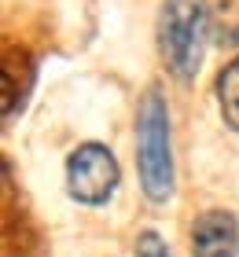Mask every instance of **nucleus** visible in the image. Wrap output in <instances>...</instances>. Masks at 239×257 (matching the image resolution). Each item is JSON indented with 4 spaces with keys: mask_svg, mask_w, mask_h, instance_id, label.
Instances as JSON below:
<instances>
[{
    "mask_svg": "<svg viewBox=\"0 0 239 257\" xmlns=\"http://www.w3.org/2000/svg\"><path fill=\"white\" fill-rule=\"evenodd\" d=\"M210 37V8L206 0H166L158 15V52L166 70L177 81H191L202 66Z\"/></svg>",
    "mask_w": 239,
    "mask_h": 257,
    "instance_id": "nucleus-1",
    "label": "nucleus"
},
{
    "mask_svg": "<svg viewBox=\"0 0 239 257\" xmlns=\"http://www.w3.org/2000/svg\"><path fill=\"white\" fill-rule=\"evenodd\" d=\"M136 166L151 202L173 195V151H170V107L158 92H147L136 110Z\"/></svg>",
    "mask_w": 239,
    "mask_h": 257,
    "instance_id": "nucleus-2",
    "label": "nucleus"
},
{
    "mask_svg": "<svg viewBox=\"0 0 239 257\" xmlns=\"http://www.w3.org/2000/svg\"><path fill=\"white\" fill-rule=\"evenodd\" d=\"M118 188V162L111 147L81 144L66 158V191L85 206H103Z\"/></svg>",
    "mask_w": 239,
    "mask_h": 257,
    "instance_id": "nucleus-3",
    "label": "nucleus"
},
{
    "mask_svg": "<svg viewBox=\"0 0 239 257\" xmlns=\"http://www.w3.org/2000/svg\"><path fill=\"white\" fill-rule=\"evenodd\" d=\"M191 253L195 257H235L239 253V220L224 209H210L191 228Z\"/></svg>",
    "mask_w": 239,
    "mask_h": 257,
    "instance_id": "nucleus-4",
    "label": "nucleus"
},
{
    "mask_svg": "<svg viewBox=\"0 0 239 257\" xmlns=\"http://www.w3.org/2000/svg\"><path fill=\"white\" fill-rule=\"evenodd\" d=\"M217 103H221L224 121L239 133V59H232L221 70V77H217Z\"/></svg>",
    "mask_w": 239,
    "mask_h": 257,
    "instance_id": "nucleus-5",
    "label": "nucleus"
},
{
    "mask_svg": "<svg viewBox=\"0 0 239 257\" xmlns=\"http://www.w3.org/2000/svg\"><path fill=\"white\" fill-rule=\"evenodd\" d=\"M136 257H170V246L162 242L158 231H143L136 239Z\"/></svg>",
    "mask_w": 239,
    "mask_h": 257,
    "instance_id": "nucleus-6",
    "label": "nucleus"
}]
</instances>
